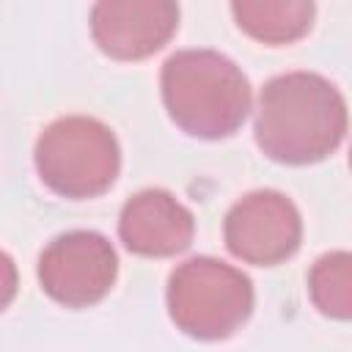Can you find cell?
<instances>
[{
	"mask_svg": "<svg viewBox=\"0 0 352 352\" xmlns=\"http://www.w3.org/2000/svg\"><path fill=\"white\" fill-rule=\"evenodd\" d=\"M308 294L319 314L346 322L352 316V256L346 250L319 256L308 272Z\"/></svg>",
	"mask_w": 352,
	"mask_h": 352,
	"instance_id": "obj_10",
	"label": "cell"
},
{
	"mask_svg": "<svg viewBox=\"0 0 352 352\" xmlns=\"http://www.w3.org/2000/svg\"><path fill=\"white\" fill-rule=\"evenodd\" d=\"M223 239L234 258L253 267H275L300 250L302 217L283 192L253 190L226 212Z\"/></svg>",
	"mask_w": 352,
	"mask_h": 352,
	"instance_id": "obj_6",
	"label": "cell"
},
{
	"mask_svg": "<svg viewBox=\"0 0 352 352\" xmlns=\"http://www.w3.org/2000/svg\"><path fill=\"white\" fill-rule=\"evenodd\" d=\"M118 236L135 256L168 258L190 248L195 236V217L173 192L148 187L121 206Z\"/></svg>",
	"mask_w": 352,
	"mask_h": 352,
	"instance_id": "obj_8",
	"label": "cell"
},
{
	"mask_svg": "<svg viewBox=\"0 0 352 352\" xmlns=\"http://www.w3.org/2000/svg\"><path fill=\"white\" fill-rule=\"evenodd\" d=\"M168 316L195 341L231 338L253 314L250 278L212 256L182 261L168 278Z\"/></svg>",
	"mask_w": 352,
	"mask_h": 352,
	"instance_id": "obj_4",
	"label": "cell"
},
{
	"mask_svg": "<svg viewBox=\"0 0 352 352\" xmlns=\"http://www.w3.org/2000/svg\"><path fill=\"white\" fill-rule=\"evenodd\" d=\"M162 104L170 121L201 140L234 135L250 113V82L217 50H179L160 72Z\"/></svg>",
	"mask_w": 352,
	"mask_h": 352,
	"instance_id": "obj_2",
	"label": "cell"
},
{
	"mask_svg": "<svg viewBox=\"0 0 352 352\" xmlns=\"http://www.w3.org/2000/svg\"><path fill=\"white\" fill-rule=\"evenodd\" d=\"M176 30L179 6L170 0H102L91 8L94 44L113 60H143Z\"/></svg>",
	"mask_w": 352,
	"mask_h": 352,
	"instance_id": "obj_7",
	"label": "cell"
},
{
	"mask_svg": "<svg viewBox=\"0 0 352 352\" xmlns=\"http://www.w3.org/2000/svg\"><path fill=\"white\" fill-rule=\"evenodd\" d=\"M16 286H19L16 264H14V258H11L6 250H0V314L14 302Z\"/></svg>",
	"mask_w": 352,
	"mask_h": 352,
	"instance_id": "obj_11",
	"label": "cell"
},
{
	"mask_svg": "<svg viewBox=\"0 0 352 352\" xmlns=\"http://www.w3.org/2000/svg\"><path fill=\"white\" fill-rule=\"evenodd\" d=\"M346 102L316 72H286L258 94L253 138L261 154L283 165H314L338 151L346 138Z\"/></svg>",
	"mask_w": 352,
	"mask_h": 352,
	"instance_id": "obj_1",
	"label": "cell"
},
{
	"mask_svg": "<svg viewBox=\"0 0 352 352\" xmlns=\"http://www.w3.org/2000/svg\"><path fill=\"white\" fill-rule=\"evenodd\" d=\"M36 170L60 198L82 201L107 192L121 170V146L107 124L91 116H63L36 140Z\"/></svg>",
	"mask_w": 352,
	"mask_h": 352,
	"instance_id": "obj_3",
	"label": "cell"
},
{
	"mask_svg": "<svg viewBox=\"0 0 352 352\" xmlns=\"http://www.w3.org/2000/svg\"><path fill=\"white\" fill-rule=\"evenodd\" d=\"M118 278V256L99 231H66L38 256V283L63 308H91L102 302Z\"/></svg>",
	"mask_w": 352,
	"mask_h": 352,
	"instance_id": "obj_5",
	"label": "cell"
},
{
	"mask_svg": "<svg viewBox=\"0 0 352 352\" xmlns=\"http://www.w3.org/2000/svg\"><path fill=\"white\" fill-rule=\"evenodd\" d=\"M231 14L236 28L250 38L280 47L300 41L316 16V6L311 0H236L231 3Z\"/></svg>",
	"mask_w": 352,
	"mask_h": 352,
	"instance_id": "obj_9",
	"label": "cell"
}]
</instances>
